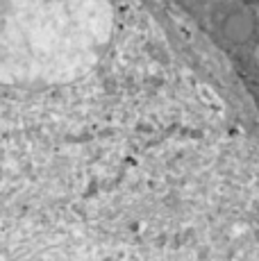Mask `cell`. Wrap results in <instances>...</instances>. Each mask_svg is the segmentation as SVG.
<instances>
[{
  "label": "cell",
  "mask_w": 259,
  "mask_h": 261,
  "mask_svg": "<svg viewBox=\"0 0 259 261\" xmlns=\"http://www.w3.org/2000/svg\"><path fill=\"white\" fill-rule=\"evenodd\" d=\"M255 34H257V39H259V25H257V30H255Z\"/></svg>",
  "instance_id": "3957f363"
},
{
  "label": "cell",
  "mask_w": 259,
  "mask_h": 261,
  "mask_svg": "<svg viewBox=\"0 0 259 261\" xmlns=\"http://www.w3.org/2000/svg\"><path fill=\"white\" fill-rule=\"evenodd\" d=\"M105 30L100 0H0V87H48L87 66Z\"/></svg>",
  "instance_id": "6da1fadb"
},
{
  "label": "cell",
  "mask_w": 259,
  "mask_h": 261,
  "mask_svg": "<svg viewBox=\"0 0 259 261\" xmlns=\"http://www.w3.org/2000/svg\"><path fill=\"white\" fill-rule=\"evenodd\" d=\"M255 30H257L255 16L250 12H243V9L241 12H232L223 23V32L232 43H246L255 34Z\"/></svg>",
  "instance_id": "7a4b0ae2"
}]
</instances>
